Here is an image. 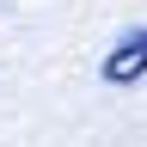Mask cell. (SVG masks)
Masks as SVG:
<instances>
[{
    "instance_id": "1",
    "label": "cell",
    "mask_w": 147,
    "mask_h": 147,
    "mask_svg": "<svg viewBox=\"0 0 147 147\" xmlns=\"http://www.w3.org/2000/svg\"><path fill=\"white\" fill-rule=\"evenodd\" d=\"M104 80H110V86H135V80H147V31H123L117 43H110V55H104Z\"/></svg>"
}]
</instances>
